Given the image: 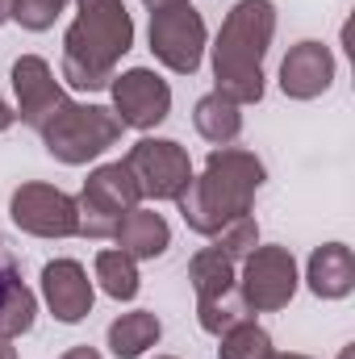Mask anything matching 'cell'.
I'll use <instances>...</instances> for the list:
<instances>
[{"mask_svg":"<svg viewBox=\"0 0 355 359\" xmlns=\"http://www.w3.org/2000/svg\"><path fill=\"white\" fill-rule=\"evenodd\" d=\"M260 184H264V163L251 151L217 147L205 159V172L192 176V184L176 196V205L184 213V222H188V230L213 238L230 222L251 213V201H255Z\"/></svg>","mask_w":355,"mask_h":359,"instance_id":"6da1fadb","label":"cell"},{"mask_svg":"<svg viewBox=\"0 0 355 359\" xmlns=\"http://www.w3.org/2000/svg\"><path fill=\"white\" fill-rule=\"evenodd\" d=\"M276 34V4L272 0H239L230 17L222 21L217 46H213V80L217 96L243 104H255L264 96V55Z\"/></svg>","mask_w":355,"mask_h":359,"instance_id":"7a4b0ae2","label":"cell"},{"mask_svg":"<svg viewBox=\"0 0 355 359\" xmlns=\"http://www.w3.org/2000/svg\"><path fill=\"white\" fill-rule=\"evenodd\" d=\"M134 46V21L121 0H80L63 38V80L80 92L109 88L117 59Z\"/></svg>","mask_w":355,"mask_h":359,"instance_id":"3957f363","label":"cell"},{"mask_svg":"<svg viewBox=\"0 0 355 359\" xmlns=\"http://www.w3.org/2000/svg\"><path fill=\"white\" fill-rule=\"evenodd\" d=\"M121 130H126V126L117 121L113 109L67 100V104L42 126V142H46V151H51L59 163L80 168V163H88L96 155H105V151L121 138Z\"/></svg>","mask_w":355,"mask_h":359,"instance_id":"277c9868","label":"cell"},{"mask_svg":"<svg viewBox=\"0 0 355 359\" xmlns=\"http://www.w3.org/2000/svg\"><path fill=\"white\" fill-rule=\"evenodd\" d=\"M138 201H142V192H138V184H134L126 163L96 168L88 184H84V192H80V201H76V209H80V230L76 234L113 238V226L121 222V213L138 209Z\"/></svg>","mask_w":355,"mask_h":359,"instance_id":"5b68a950","label":"cell"},{"mask_svg":"<svg viewBox=\"0 0 355 359\" xmlns=\"http://www.w3.org/2000/svg\"><path fill=\"white\" fill-rule=\"evenodd\" d=\"M121 163L130 168L138 192L155 196V201H176L180 192L192 184V159L172 138H142V142L130 147V155Z\"/></svg>","mask_w":355,"mask_h":359,"instance_id":"8992f818","label":"cell"},{"mask_svg":"<svg viewBox=\"0 0 355 359\" xmlns=\"http://www.w3.org/2000/svg\"><path fill=\"white\" fill-rule=\"evenodd\" d=\"M151 50L176 76H192L201 67V55H205V21H201V13L188 0L151 13Z\"/></svg>","mask_w":355,"mask_h":359,"instance_id":"52a82bcc","label":"cell"},{"mask_svg":"<svg viewBox=\"0 0 355 359\" xmlns=\"http://www.w3.org/2000/svg\"><path fill=\"white\" fill-rule=\"evenodd\" d=\"M239 292L247 301V309L255 313H272L284 309L297 292V259L288 247H255L243 259V280Z\"/></svg>","mask_w":355,"mask_h":359,"instance_id":"ba28073f","label":"cell"},{"mask_svg":"<svg viewBox=\"0 0 355 359\" xmlns=\"http://www.w3.org/2000/svg\"><path fill=\"white\" fill-rule=\"evenodd\" d=\"M8 213L25 234H38V238H72L80 230L76 196L51 184H21L8 201Z\"/></svg>","mask_w":355,"mask_h":359,"instance_id":"9c48e42d","label":"cell"},{"mask_svg":"<svg viewBox=\"0 0 355 359\" xmlns=\"http://www.w3.org/2000/svg\"><path fill=\"white\" fill-rule=\"evenodd\" d=\"M109 88H113V113L126 130H155L172 113V88L147 67L113 76Z\"/></svg>","mask_w":355,"mask_h":359,"instance_id":"30bf717a","label":"cell"},{"mask_svg":"<svg viewBox=\"0 0 355 359\" xmlns=\"http://www.w3.org/2000/svg\"><path fill=\"white\" fill-rule=\"evenodd\" d=\"M13 92H17V113H21V121H25L29 130H38V134H42V126L67 104L63 88L55 84L51 63L38 59V55H21V59L13 63Z\"/></svg>","mask_w":355,"mask_h":359,"instance_id":"8fae6325","label":"cell"},{"mask_svg":"<svg viewBox=\"0 0 355 359\" xmlns=\"http://www.w3.org/2000/svg\"><path fill=\"white\" fill-rule=\"evenodd\" d=\"M42 301L51 305V313H55L59 322H67V326L84 322L92 313V301H96L88 271L80 268L76 259H55V264H46V268H42Z\"/></svg>","mask_w":355,"mask_h":359,"instance_id":"7c38bea8","label":"cell"},{"mask_svg":"<svg viewBox=\"0 0 355 359\" xmlns=\"http://www.w3.org/2000/svg\"><path fill=\"white\" fill-rule=\"evenodd\" d=\"M335 84V55L322 42H297L280 63V88L293 100H314Z\"/></svg>","mask_w":355,"mask_h":359,"instance_id":"4fadbf2b","label":"cell"},{"mask_svg":"<svg viewBox=\"0 0 355 359\" xmlns=\"http://www.w3.org/2000/svg\"><path fill=\"white\" fill-rule=\"evenodd\" d=\"M113 238H117V251H126L130 259H159L172 247V226L155 209H130L113 226Z\"/></svg>","mask_w":355,"mask_h":359,"instance_id":"5bb4252c","label":"cell"},{"mask_svg":"<svg viewBox=\"0 0 355 359\" xmlns=\"http://www.w3.org/2000/svg\"><path fill=\"white\" fill-rule=\"evenodd\" d=\"M309 288L322 301H343L355 288V255L343 243H326L309 255Z\"/></svg>","mask_w":355,"mask_h":359,"instance_id":"9a60e30c","label":"cell"},{"mask_svg":"<svg viewBox=\"0 0 355 359\" xmlns=\"http://www.w3.org/2000/svg\"><path fill=\"white\" fill-rule=\"evenodd\" d=\"M163 326L151 309H134V313H121L113 326H109V351L117 359H138L142 351H151L159 343Z\"/></svg>","mask_w":355,"mask_h":359,"instance_id":"2e32d148","label":"cell"},{"mask_svg":"<svg viewBox=\"0 0 355 359\" xmlns=\"http://www.w3.org/2000/svg\"><path fill=\"white\" fill-rule=\"evenodd\" d=\"M192 121H196V134H201L205 142H213V147H230V142L243 134V113H239V104L226 100V96H217V92H209V96L196 100Z\"/></svg>","mask_w":355,"mask_h":359,"instance_id":"e0dca14e","label":"cell"},{"mask_svg":"<svg viewBox=\"0 0 355 359\" xmlns=\"http://www.w3.org/2000/svg\"><path fill=\"white\" fill-rule=\"evenodd\" d=\"M188 280H192V288H196V301H209V297H217V292H226V288L239 284L234 264H230L217 247H201V251L192 255Z\"/></svg>","mask_w":355,"mask_h":359,"instance_id":"ac0fdd59","label":"cell"},{"mask_svg":"<svg viewBox=\"0 0 355 359\" xmlns=\"http://www.w3.org/2000/svg\"><path fill=\"white\" fill-rule=\"evenodd\" d=\"M247 318H251V309H247L239 284L226 288V292H217V297H209V301H196V322H201V330L213 334V339H222L226 330H234V326L247 322Z\"/></svg>","mask_w":355,"mask_h":359,"instance_id":"d6986e66","label":"cell"},{"mask_svg":"<svg viewBox=\"0 0 355 359\" xmlns=\"http://www.w3.org/2000/svg\"><path fill=\"white\" fill-rule=\"evenodd\" d=\"M138 259H130L126 251H100L96 255V280H100V288L113 297V301H134L138 297V268H134Z\"/></svg>","mask_w":355,"mask_h":359,"instance_id":"ffe728a7","label":"cell"},{"mask_svg":"<svg viewBox=\"0 0 355 359\" xmlns=\"http://www.w3.org/2000/svg\"><path fill=\"white\" fill-rule=\"evenodd\" d=\"M34 313H38V297H34L21 280H13V284L4 288V297H0V334H4V339L29 334V330H34Z\"/></svg>","mask_w":355,"mask_h":359,"instance_id":"44dd1931","label":"cell"},{"mask_svg":"<svg viewBox=\"0 0 355 359\" xmlns=\"http://www.w3.org/2000/svg\"><path fill=\"white\" fill-rule=\"evenodd\" d=\"M222 359H272V339H267L264 326H255L251 318L239 322L234 330L222 334V347H217Z\"/></svg>","mask_w":355,"mask_h":359,"instance_id":"7402d4cb","label":"cell"},{"mask_svg":"<svg viewBox=\"0 0 355 359\" xmlns=\"http://www.w3.org/2000/svg\"><path fill=\"white\" fill-rule=\"evenodd\" d=\"M217 238V251L230 259V264H243L255 247H260V226H255V217L247 213V217H239V222H230L222 234H213Z\"/></svg>","mask_w":355,"mask_h":359,"instance_id":"603a6c76","label":"cell"},{"mask_svg":"<svg viewBox=\"0 0 355 359\" xmlns=\"http://www.w3.org/2000/svg\"><path fill=\"white\" fill-rule=\"evenodd\" d=\"M63 4H67V0H13V8H8V21H17L21 29H34V34H42V29H51V25L59 21Z\"/></svg>","mask_w":355,"mask_h":359,"instance_id":"cb8c5ba5","label":"cell"},{"mask_svg":"<svg viewBox=\"0 0 355 359\" xmlns=\"http://www.w3.org/2000/svg\"><path fill=\"white\" fill-rule=\"evenodd\" d=\"M13 280H21V271H17V255H13L8 243L0 238V297H4V288H8Z\"/></svg>","mask_w":355,"mask_h":359,"instance_id":"d4e9b609","label":"cell"},{"mask_svg":"<svg viewBox=\"0 0 355 359\" xmlns=\"http://www.w3.org/2000/svg\"><path fill=\"white\" fill-rule=\"evenodd\" d=\"M13 121H17V113H13V109L4 104V96H0V134H4V130H8Z\"/></svg>","mask_w":355,"mask_h":359,"instance_id":"484cf974","label":"cell"},{"mask_svg":"<svg viewBox=\"0 0 355 359\" xmlns=\"http://www.w3.org/2000/svg\"><path fill=\"white\" fill-rule=\"evenodd\" d=\"M59 359H100V355H96L92 347H72L67 355H59Z\"/></svg>","mask_w":355,"mask_h":359,"instance_id":"4316f807","label":"cell"},{"mask_svg":"<svg viewBox=\"0 0 355 359\" xmlns=\"http://www.w3.org/2000/svg\"><path fill=\"white\" fill-rule=\"evenodd\" d=\"M0 359H17V347H13V339H4V334H0Z\"/></svg>","mask_w":355,"mask_h":359,"instance_id":"83f0119b","label":"cell"},{"mask_svg":"<svg viewBox=\"0 0 355 359\" xmlns=\"http://www.w3.org/2000/svg\"><path fill=\"white\" fill-rule=\"evenodd\" d=\"M151 13H159V8H172V4H184V0H142Z\"/></svg>","mask_w":355,"mask_h":359,"instance_id":"f1b7e54d","label":"cell"},{"mask_svg":"<svg viewBox=\"0 0 355 359\" xmlns=\"http://www.w3.org/2000/svg\"><path fill=\"white\" fill-rule=\"evenodd\" d=\"M8 8H13V0H0V25L8 21Z\"/></svg>","mask_w":355,"mask_h":359,"instance_id":"f546056e","label":"cell"},{"mask_svg":"<svg viewBox=\"0 0 355 359\" xmlns=\"http://www.w3.org/2000/svg\"><path fill=\"white\" fill-rule=\"evenodd\" d=\"M272 359H309V355H276V351H272Z\"/></svg>","mask_w":355,"mask_h":359,"instance_id":"4dcf8cb0","label":"cell"},{"mask_svg":"<svg viewBox=\"0 0 355 359\" xmlns=\"http://www.w3.org/2000/svg\"><path fill=\"white\" fill-rule=\"evenodd\" d=\"M159 359H172V355H159Z\"/></svg>","mask_w":355,"mask_h":359,"instance_id":"1f68e13d","label":"cell"}]
</instances>
